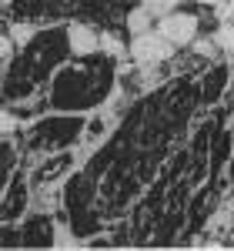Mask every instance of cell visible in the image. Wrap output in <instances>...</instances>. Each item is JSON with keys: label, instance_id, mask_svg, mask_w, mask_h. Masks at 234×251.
Returning <instances> with one entry per match:
<instances>
[{"label": "cell", "instance_id": "5", "mask_svg": "<svg viewBox=\"0 0 234 251\" xmlns=\"http://www.w3.org/2000/svg\"><path fill=\"white\" fill-rule=\"evenodd\" d=\"M97 50L107 54V57H120V54H124V40L117 37L114 30H100L97 34Z\"/></svg>", "mask_w": 234, "mask_h": 251}, {"label": "cell", "instance_id": "9", "mask_svg": "<svg viewBox=\"0 0 234 251\" xmlns=\"http://www.w3.org/2000/svg\"><path fill=\"white\" fill-rule=\"evenodd\" d=\"M211 74H214V77L208 80V100H214V94L217 91H224V84H228V67H221V71H211Z\"/></svg>", "mask_w": 234, "mask_h": 251}, {"label": "cell", "instance_id": "1", "mask_svg": "<svg viewBox=\"0 0 234 251\" xmlns=\"http://www.w3.org/2000/svg\"><path fill=\"white\" fill-rule=\"evenodd\" d=\"M127 54H131V60L137 67H154V64H161V60H167L174 54V44L167 37H161L157 30H147V34H134L131 37Z\"/></svg>", "mask_w": 234, "mask_h": 251}, {"label": "cell", "instance_id": "4", "mask_svg": "<svg viewBox=\"0 0 234 251\" xmlns=\"http://www.w3.org/2000/svg\"><path fill=\"white\" fill-rule=\"evenodd\" d=\"M154 14L151 10H144V7H131L127 10V17H124V24H127V30H131V37L134 34H147V30H154Z\"/></svg>", "mask_w": 234, "mask_h": 251}, {"label": "cell", "instance_id": "8", "mask_svg": "<svg viewBox=\"0 0 234 251\" xmlns=\"http://www.w3.org/2000/svg\"><path fill=\"white\" fill-rule=\"evenodd\" d=\"M140 7H144V10H151L154 17H164L167 10L181 7V0H140Z\"/></svg>", "mask_w": 234, "mask_h": 251}, {"label": "cell", "instance_id": "10", "mask_svg": "<svg viewBox=\"0 0 234 251\" xmlns=\"http://www.w3.org/2000/svg\"><path fill=\"white\" fill-rule=\"evenodd\" d=\"M194 44V54H201V57H217V47H214V40H191Z\"/></svg>", "mask_w": 234, "mask_h": 251}, {"label": "cell", "instance_id": "14", "mask_svg": "<svg viewBox=\"0 0 234 251\" xmlns=\"http://www.w3.org/2000/svg\"><path fill=\"white\" fill-rule=\"evenodd\" d=\"M124 3H134V0H124Z\"/></svg>", "mask_w": 234, "mask_h": 251}, {"label": "cell", "instance_id": "7", "mask_svg": "<svg viewBox=\"0 0 234 251\" xmlns=\"http://www.w3.org/2000/svg\"><path fill=\"white\" fill-rule=\"evenodd\" d=\"M37 37V27H34V20H17L14 27H10V40H14V47H27L30 40Z\"/></svg>", "mask_w": 234, "mask_h": 251}, {"label": "cell", "instance_id": "12", "mask_svg": "<svg viewBox=\"0 0 234 251\" xmlns=\"http://www.w3.org/2000/svg\"><path fill=\"white\" fill-rule=\"evenodd\" d=\"M10 60L14 57V40H10V34H3V37H0V60Z\"/></svg>", "mask_w": 234, "mask_h": 251}, {"label": "cell", "instance_id": "2", "mask_svg": "<svg viewBox=\"0 0 234 251\" xmlns=\"http://www.w3.org/2000/svg\"><path fill=\"white\" fill-rule=\"evenodd\" d=\"M154 30L161 37H167L174 47H184V44H191V40L197 37V14L174 7V10H167L164 17L154 20Z\"/></svg>", "mask_w": 234, "mask_h": 251}, {"label": "cell", "instance_id": "13", "mask_svg": "<svg viewBox=\"0 0 234 251\" xmlns=\"http://www.w3.org/2000/svg\"><path fill=\"white\" fill-rule=\"evenodd\" d=\"M10 3H14V0H0V7H10Z\"/></svg>", "mask_w": 234, "mask_h": 251}, {"label": "cell", "instance_id": "6", "mask_svg": "<svg viewBox=\"0 0 234 251\" xmlns=\"http://www.w3.org/2000/svg\"><path fill=\"white\" fill-rule=\"evenodd\" d=\"M211 40H214V47H217V50L231 54V50H234V20H221Z\"/></svg>", "mask_w": 234, "mask_h": 251}, {"label": "cell", "instance_id": "3", "mask_svg": "<svg viewBox=\"0 0 234 251\" xmlns=\"http://www.w3.org/2000/svg\"><path fill=\"white\" fill-rule=\"evenodd\" d=\"M64 44H67V50L77 54V57H94V54H97V30H94L91 24L74 20V24L67 27V34H64Z\"/></svg>", "mask_w": 234, "mask_h": 251}, {"label": "cell", "instance_id": "11", "mask_svg": "<svg viewBox=\"0 0 234 251\" xmlns=\"http://www.w3.org/2000/svg\"><path fill=\"white\" fill-rule=\"evenodd\" d=\"M14 127H17V117L7 114V111H0V134H10Z\"/></svg>", "mask_w": 234, "mask_h": 251}]
</instances>
